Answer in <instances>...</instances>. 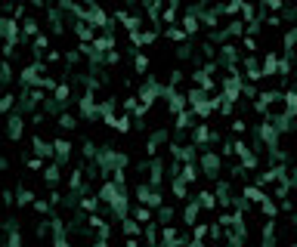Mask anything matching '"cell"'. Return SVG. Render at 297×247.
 I'll use <instances>...</instances> for the list:
<instances>
[{"instance_id":"cell-1","label":"cell","mask_w":297,"mask_h":247,"mask_svg":"<svg viewBox=\"0 0 297 247\" xmlns=\"http://www.w3.org/2000/svg\"><path fill=\"white\" fill-rule=\"evenodd\" d=\"M201 170H205V176L217 180L220 170H223V155H220V151H210V148H201Z\"/></svg>"},{"instance_id":"cell-2","label":"cell","mask_w":297,"mask_h":247,"mask_svg":"<svg viewBox=\"0 0 297 247\" xmlns=\"http://www.w3.org/2000/svg\"><path fill=\"white\" fill-rule=\"evenodd\" d=\"M137 201H140V204H146V207H152V210H158V207H161V192L155 189V185L142 182L140 189H137Z\"/></svg>"},{"instance_id":"cell-3","label":"cell","mask_w":297,"mask_h":247,"mask_svg":"<svg viewBox=\"0 0 297 247\" xmlns=\"http://www.w3.org/2000/svg\"><path fill=\"white\" fill-rule=\"evenodd\" d=\"M22 130H25V115L22 112H16V115L6 117V139L19 142L22 139Z\"/></svg>"},{"instance_id":"cell-4","label":"cell","mask_w":297,"mask_h":247,"mask_svg":"<svg viewBox=\"0 0 297 247\" xmlns=\"http://www.w3.org/2000/svg\"><path fill=\"white\" fill-rule=\"evenodd\" d=\"M161 93H164V90H161L158 83H155V78H152V81H146V83H142V90H140V102H142L146 108H152V105L158 102V96H161Z\"/></svg>"},{"instance_id":"cell-5","label":"cell","mask_w":297,"mask_h":247,"mask_svg":"<svg viewBox=\"0 0 297 247\" xmlns=\"http://www.w3.org/2000/svg\"><path fill=\"white\" fill-rule=\"evenodd\" d=\"M40 176H44V182L50 185V189H53V185L62 182V164H59V161L53 158V161H50V164L44 167V173H40Z\"/></svg>"},{"instance_id":"cell-6","label":"cell","mask_w":297,"mask_h":247,"mask_svg":"<svg viewBox=\"0 0 297 247\" xmlns=\"http://www.w3.org/2000/svg\"><path fill=\"white\" fill-rule=\"evenodd\" d=\"M115 22L124 25L127 31H140V25H142L140 16H133V13H127V10H118V13H115Z\"/></svg>"},{"instance_id":"cell-7","label":"cell","mask_w":297,"mask_h":247,"mask_svg":"<svg viewBox=\"0 0 297 247\" xmlns=\"http://www.w3.org/2000/svg\"><path fill=\"white\" fill-rule=\"evenodd\" d=\"M31 151H35L37 158H56V151H53V142L40 139V136H31Z\"/></svg>"},{"instance_id":"cell-8","label":"cell","mask_w":297,"mask_h":247,"mask_svg":"<svg viewBox=\"0 0 297 247\" xmlns=\"http://www.w3.org/2000/svg\"><path fill=\"white\" fill-rule=\"evenodd\" d=\"M37 34H40V22L35 19V16H25L22 19V44L25 40H35Z\"/></svg>"},{"instance_id":"cell-9","label":"cell","mask_w":297,"mask_h":247,"mask_svg":"<svg viewBox=\"0 0 297 247\" xmlns=\"http://www.w3.org/2000/svg\"><path fill=\"white\" fill-rule=\"evenodd\" d=\"M53 151H56V161H59V164H65V161L71 158V142L62 139V136H56V139H53Z\"/></svg>"},{"instance_id":"cell-10","label":"cell","mask_w":297,"mask_h":247,"mask_svg":"<svg viewBox=\"0 0 297 247\" xmlns=\"http://www.w3.org/2000/svg\"><path fill=\"white\" fill-rule=\"evenodd\" d=\"M242 198L248 201V204H263V201L269 198V195L263 192L260 185H245V189H242Z\"/></svg>"},{"instance_id":"cell-11","label":"cell","mask_w":297,"mask_h":247,"mask_svg":"<svg viewBox=\"0 0 297 247\" xmlns=\"http://www.w3.org/2000/svg\"><path fill=\"white\" fill-rule=\"evenodd\" d=\"M35 201H37L35 189H28V185H19V189H16V207H31Z\"/></svg>"},{"instance_id":"cell-12","label":"cell","mask_w":297,"mask_h":247,"mask_svg":"<svg viewBox=\"0 0 297 247\" xmlns=\"http://www.w3.org/2000/svg\"><path fill=\"white\" fill-rule=\"evenodd\" d=\"M47 47H50V37L47 34H37V37L31 40V59H40L47 53Z\"/></svg>"},{"instance_id":"cell-13","label":"cell","mask_w":297,"mask_h":247,"mask_svg":"<svg viewBox=\"0 0 297 247\" xmlns=\"http://www.w3.org/2000/svg\"><path fill=\"white\" fill-rule=\"evenodd\" d=\"M84 180H87V170H84V167H74L71 176H69V189H71V192H81V189H84Z\"/></svg>"},{"instance_id":"cell-14","label":"cell","mask_w":297,"mask_h":247,"mask_svg":"<svg viewBox=\"0 0 297 247\" xmlns=\"http://www.w3.org/2000/svg\"><path fill=\"white\" fill-rule=\"evenodd\" d=\"M279 65H282V59H279L276 53H266V59H263V74H266V78H276Z\"/></svg>"},{"instance_id":"cell-15","label":"cell","mask_w":297,"mask_h":247,"mask_svg":"<svg viewBox=\"0 0 297 247\" xmlns=\"http://www.w3.org/2000/svg\"><path fill=\"white\" fill-rule=\"evenodd\" d=\"M56 124H59V130H78V117H74L71 112H59Z\"/></svg>"},{"instance_id":"cell-16","label":"cell","mask_w":297,"mask_h":247,"mask_svg":"<svg viewBox=\"0 0 297 247\" xmlns=\"http://www.w3.org/2000/svg\"><path fill=\"white\" fill-rule=\"evenodd\" d=\"M195 201L201 204V210H214V207H217V195H214V192H205V189L195 195Z\"/></svg>"},{"instance_id":"cell-17","label":"cell","mask_w":297,"mask_h":247,"mask_svg":"<svg viewBox=\"0 0 297 247\" xmlns=\"http://www.w3.org/2000/svg\"><path fill=\"white\" fill-rule=\"evenodd\" d=\"M133 219H137V223H146V226H149V223H155V210L142 204V207L133 210Z\"/></svg>"},{"instance_id":"cell-18","label":"cell","mask_w":297,"mask_h":247,"mask_svg":"<svg viewBox=\"0 0 297 247\" xmlns=\"http://www.w3.org/2000/svg\"><path fill=\"white\" fill-rule=\"evenodd\" d=\"M121 232H124V238H137V235L142 232V229H140L137 219H130V216H127V219H121Z\"/></svg>"},{"instance_id":"cell-19","label":"cell","mask_w":297,"mask_h":247,"mask_svg":"<svg viewBox=\"0 0 297 247\" xmlns=\"http://www.w3.org/2000/svg\"><path fill=\"white\" fill-rule=\"evenodd\" d=\"M198 210H201V204H198V201H192L189 207L183 210V219H186V226H195V223H198Z\"/></svg>"},{"instance_id":"cell-20","label":"cell","mask_w":297,"mask_h":247,"mask_svg":"<svg viewBox=\"0 0 297 247\" xmlns=\"http://www.w3.org/2000/svg\"><path fill=\"white\" fill-rule=\"evenodd\" d=\"M16 105H19V102H16L13 93H3V96H0V117H3V115H10Z\"/></svg>"},{"instance_id":"cell-21","label":"cell","mask_w":297,"mask_h":247,"mask_svg":"<svg viewBox=\"0 0 297 247\" xmlns=\"http://www.w3.org/2000/svg\"><path fill=\"white\" fill-rule=\"evenodd\" d=\"M198 28H201V19H198L195 13H189V16L183 19V31H186V34H195Z\"/></svg>"},{"instance_id":"cell-22","label":"cell","mask_w":297,"mask_h":247,"mask_svg":"<svg viewBox=\"0 0 297 247\" xmlns=\"http://www.w3.org/2000/svg\"><path fill=\"white\" fill-rule=\"evenodd\" d=\"M78 207H81V210H87V214H96V207H99V198H93V195H84V198L78 201Z\"/></svg>"},{"instance_id":"cell-23","label":"cell","mask_w":297,"mask_h":247,"mask_svg":"<svg viewBox=\"0 0 297 247\" xmlns=\"http://www.w3.org/2000/svg\"><path fill=\"white\" fill-rule=\"evenodd\" d=\"M10 81H13V65H10V59H3L0 62V87H6Z\"/></svg>"},{"instance_id":"cell-24","label":"cell","mask_w":297,"mask_h":247,"mask_svg":"<svg viewBox=\"0 0 297 247\" xmlns=\"http://www.w3.org/2000/svg\"><path fill=\"white\" fill-rule=\"evenodd\" d=\"M164 34H167V40H174V44H183V40L189 37V34H186L183 28H176V25H171V28H167Z\"/></svg>"},{"instance_id":"cell-25","label":"cell","mask_w":297,"mask_h":247,"mask_svg":"<svg viewBox=\"0 0 297 247\" xmlns=\"http://www.w3.org/2000/svg\"><path fill=\"white\" fill-rule=\"evenodd\" d=\"M208 235H210V226H205V223H195L192 226V238H195V241H205Z\"/></svg>"},{"instance_id":"cell-26","label":"cell","mask_w":297,"mask_h":247,"mask_svg":"<svg viewBox=\"0 0 297 247\" xmlns=\"http://www.w3.org/2000/svg\"><path fill=\"white\" fill-rule=\"evenodd\" d=\"M192 112H180V115H176V130H189V127H192Z\"/></svg>"},{"instance_id":"cell-27","label":"cell","mask_w":297,"mask_h":247,"mask_svg":"<svg viewBox=\"0 0 297 247\" xmlns=\"http://www.w3.org/2000/svg\"><path fill=\"white\" fill-rule=\"evenodd\" d=\"M133 68H137V74H146V71H149V56H146V53H137V59H133Z\"/></svg>"},{"instance_id":"cell-28","label":"cell","mask_w":297,"mask_h":247,"mask_svg":"<svg viewBox=\"0 0 297 247\" xmlns=\"http://www.w3.org/2000/svg\"><path fill=\"white\" fill-rule=\"evenodd\" d=\"M174 19H176V6H167V10L158 16V22H161V25H167V28H171V22H174Z\"/></svg>"},{"instance_id":"cell-29","label":"cell","mask_w":297,"mask_h":247,"mask_svg":"<svg viewBox=\"0 0 297 247\" xmlns=\"http://www.w3.org/2000/svg\"><path fill=\"white\" fill-rule=\"evenodd\" d=\"M260 210H263V214H266L269 219H273V216H279V204H276V201H269V198L260 204Z\"/></svg>"},{"instance_id":"cell-30","label":"cell","mask_w":297,"mask_h":247,"mask_svg":"<svg viewBox=\"0 0 297 247\" xmlns=\"http://www.w3.org/2000/svg\"><path fill=\"white\" fill-rule=\"evenodd\" d=\"M62 62V53H59V49H47L44 53V65H59Z\"/></svg>"},{"instance_id":"cell-31","label":"cell","mask_w":297,"mask_h":247,"mask_svg":"<svg viewBox=\"0 0 297 247\" xmlns=\"http://www.w3.org/2000/svg\"><path fill=\"white\" fill-rule=\"evenodd\" d=\"M242 47H245V53H248V56H254V53H257V37H251V34H245Z\"/></svg>"},{"instance_id":"cell-32","label":"cell","mask_w":297,"mask_h":247,"mask_svg":"<svg viewBox=\"0 0 297 247\" xmlns=\"http://www.w3.org/2000/svg\"><path fill=\"white\" fill-rule=\"evenodd\" d=\"M155 40H158V28L142 31V47H146V44H155Z\"/></svg>"},{"instance_id":"cell-33","label":"cell","mask_w":297,"mask_h":247,"mask_svg":"<svg viewBox=\"0 0 297 247\" xmlns=\"http://www.w3.org/2000/svg\"><path fill=\"white\" fill-rule=\"evenodd\" d=\"M31 207H35L37 214H50V210H53V204H50V201H40V198H37L35 204H31Z\"/></svg>"},{"instance_id":"cell-34","label":"cell","mask_w":297,"mask_h":247,"mask_svg":"<svg viewBox=\"0 0 297 247\" xmlns=\"http://www.w3.org/2000/svg\"><path fill=\"white\" fill-rule=\"evenodd\" d=\"M232 133H239V136H242V133H248V124H245L242 117H235V121H232Z\"/></svg>"},{"instance_id":"cell-35","label":"cell","mask_w":297,"mask_h":247,"mask_svg":"<svg viewBox=\"0 0 297 247\" xmlns=\"http://www.w3.org/2000/svg\"><path fill=\"white\" fill-rule=\"evenodd\" d=\"M25 10H28L25 3H16V6H13V19H19V22H22V19H25Z\"/></svg>"},{"instance_id":"cell-36","label":"cell","mask_w":297,"mask_h":247,"mask_svg":"<svg viewBox=\"0 0 297 247\" xmlns=\"http://www.w3.org/2000/svg\"><path fill=\"white\" fill-rule=\"evenodd\" d=\"M263 6H266V10H282V6H285V0H263Z\"/></svg>"},{"instance_id":"cell-37","label":"cell","mask_w":297,"mask_h":247,"mask_svg":"<svg viewBox=\"0 0 297 247\" xmlns=\"http://www.w3.org/2000/svg\"><path fill=\"white\" fill-rule=\"evenodd\" d=\"M105 62H108V65H118V62H121V53H118V49H112V53H105Z\"/></svg>"},{"instance_id":"cell-38","label":"cell","mask_w":297,"mask_h":247,"mask_svg":"<svg viewBox=\"0 0 297 247\" xmlns=\"http://www.w3.org/2000/svg\"><path fill=\"white\" fill-rule=\"evenodd\" d=\"M28 3L35 6V10H44V6H47V0H28Z\"/></svg>"},{"instance_id":"cell-39","label":"cell","mask_w":297,"mask_h":247,"mask_svg":"<svg viewBox=\"0 0 297 247\" xmlns=\"http://www.w3.org/2000/svg\"><path fill=\"white\" fill-rule=\"evenodd\" d=\"M124 247H140V241H137V238H127V244Z\"/></svg>"},{"instance_id":"cell-40","label":"cell","mask_w":297,"mask_h":247,"mask_svg":"<svg viewBox=\"0 0 297 247\" xmlns=\"http://www.w3.org/2000/svg\"><path fill=\"white\" fill-rule=\"evenodd\" d=\"M294 90H297V65H294Z\"/></svg>"},{"instance_id":"cell-41","label":"cell","mask_w":297,"mask_h":247,"mask_svg":"<svg viewBox=\"0 0 297 247\" xmlns=\"http://www.w3.org/2000/svg\"><path fill=\"white\" fill-rule=\"evenodd\" d=\"M291 223H294V226H297V214H294V216H291Z\"/></svg>"},{"instance_id":"cell-42","label":"cell","mask_w":297,"mask_h":247,"mask_svg":"<svg viewBox=\"0 0 297 247\" xmlns=\"http://www.w3.org/2000/svg\"><path fill=\"white\" fill-rule=\"evenodd\" d=\"M294 133H297V124H294Z\"/></svg>"},{"instance_id":"cell-43","label":"cell","mask_w":297,"mask_h":247,"mask_svg":"<svg viewBox=\"0 0 297 247\" xmlns=\"http://www.w3.org/2000/svg\"><path fill=\"white\" fill-rule=\"evenodd\" d=\"M291 247H297V241H294V244H291Z\"/></svg>"}]
</instances>
